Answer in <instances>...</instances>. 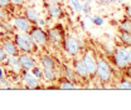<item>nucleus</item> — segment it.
<instances>
[{
  "instance_id": "obj_1",
  "label": "nucleus",
  "mask_w": 131,
  "mask_h": 110,
  "mask_svg": "<svg viewBox=\"0 0 131 110\" xmlns=\"http://www.w3.org/2000/svg\"><path fill=\"white\" fill-rule=\"evenodd\" d=\"M14 43L16 44V46L19 48L20 51L27 53V54L35 53L37 49H38V45L33 41V39H32V36L29 35V33H19V34H15Z\"/></svg>"
},
{
  "instance_id": "obj_2",
  "label": "nucleus",
  "mask_w": 131,
  "mask_h": 110,
  "mask_svg": "<svg viewBox=\"0 0 131 110\" xmlns=\"http://www.w3.org/2000/svg\"><path fill=\"white\" fill-rule=\"evenodd\" d=\"M97 78L102 81V83H107L112 78V69L110 66V64L103 59H100L97 61V66H96V74Z\"/></svg>"
},
{
  "instance_id": "obj_3",
  "label": "nucleus",
  "mask_w": 131,
  "mask_h": 110,
  "mask_svg": "<svg viewBox=\"0 0 131 110\" xmlns=\"http://www.w3.org/2000/svg\"><path fill=\"white\" fill-rule=\"evenodd\" d=\"M29 35L32 36L33 41L38 45V46H46L48 44L49 39H48V33H46L40 26H34L33 25L30 32H29Z\"/></svg>"
},
{
  "instance_id": "obj_4",
  "label": "nucleus",
  "mask_w": 131,
  "mask_h": 110,
  "mask_svg": "<svg viewBox=\"0 0 131 110\" xmlns=\"http://www.w3.org/2000/svg\"><path fill=\"white\" fill-rule=\"evenodd\" d=\"M63 48L64 50L72 56H76L80 54V50H81V45H80V41L76 36L73 35H68L63 38Z\"/></svg>"
},
{
  "instance_id": "obj_5",
  "label": "nucleus",
  "mask_w": 131,
  "mask_h": 110,
  "mask_svg": "<svg viewBox=\"0 0 131 110\" xmlns=\"http://www.w3.org/2000/svg\"><path fill=\"white\" fill-rule=\"evenodd\" d=\"M20 79L21 83L24 84V86L27 89H40V81L35 76H33L30 70H21L20 73Z\"/></svg>"
},
{
  "instance_id": "obj_6",
  "label": "nucleus",
  "mask_w": 131,
  "mask_h": 110,
  "mask_svg": "<svg viewBox=\"0 0 131 110\" xmlns=\"http://www.w3.org/2000/svg\"><path fill=\"white\" fill-rule=\"evenodd\" d=\"M114 63L120 69H126L130 64L127 59V48H120L114 53Z\"/></svg>"
},
{
  "instance_id": "obj_7",
  "label": "nucleus",
  "mask_w": 131,
  "mask_h": 110,
  "mask_svg": "<svg viewBox=\"0 0 131 110\" xmlns=\"http://www.w3.org/2000/svg\"><path fill=\"white\" fill-rule=\"evenodd\" d=\"M10 23H12L13 28H15L20 33H29L33 26V24L25 16H14Z\"/></svg>"
},
{
  "instance_id": "obj_8",
  "label": "nucleus",
  "mask_w": 131,
  "mask_h": 110,
  "mask_svg": "<svg viewBox=\"0 0 131 110\" xmlns=\"http://www.w3.org/2000/svg\"><path fill=\"white\" fill-rule=\"evenodd\" d=\"M81 61H82V64L84 65L86 70L88 71V74H90L91 76H93V75L96 74V66H97V61H96V59L93 58V55H92L90 51H86V53L83 54V56H82Z\"/></svg>"
},
{
  "instance_id": "obj_9",
  "label": "nucleus",
  "mask_w": 131,
  "mask_h": 110,
  "mask_svg": "<svg viewBox=\"0 0 131 110\" xmlns=\"http://www.w3.org/2000/svg\"><path fill=\"white\" fill-rule=\"evenodd\" d=\"M18 59H19V63L21 65L23 70H32L37 65L35 59L30 56V54H27V53H19Z\"/></svg>"
},
{
  "instance_id": "obj_10",
  "label": "nucleus",
  "mask_w": 131,
  "mask_h": 110,
  "mask_svg": "<svg viewBox=\"0 0 131 110\" xmlns=\"http://www.w3.org/2000/svg\"><path fill=\"white\" fill-rule=\"evenodd\" d=\"M63 33L61 32L58 28H52L48 32V39L49 41H52L54 45H59L63 41Z\"/></svg>"
},
{
  "instance_id": "obj_11",
  "label": "nucleus",
  "mask_w": 131,
  "mask_h": 110,
  "mask_svg": "<svg viewBox=\"0 0 131 110\" xmlns=\"http://www.w3.org/2000/svg\"><path fill=\"white\" fill-rule=\"evenodd\" d=\"M3 49L6 53L8 56H18L19 53H20V50H19V48L16 46L14 40H6V41H4Z\"/></svg>"
},
{
  "instance_id": "obj_12",
  "label": "nucleus",
  "mask_w": 131,
  "mask_h": 110,
  "mask_svg": "<svg viewBox=\"0 0 131 110\" xmlns=\"http://www.w3.org/2000/svg\"><path fill=\"white\" fill-rule=\"evenodd\" d=\"M73 70L76 71L77 76H80L81 79H90L91 78V75H90L88 71L86 70V68H84V65L82 64L81 60L73 61Z\"/></svg>"
},
{
  "instance_id": "obj_13",
  "label": "nucleus",
  "mask_w": 131,
  "mask_h": 110,
  "mask_svg": "<svg viewBox=\"0 0 131 110\" xmlns=\"http://www.w3.org/2000/svg\"><path fill=\"white\" fill-rule=\"evenodd\" d=\"M47 11H48L49 16L52 19H58L59 16L62 15V9L59 6L58 3H52V4H48L47 5Z\"/></svg>"
},
{
  "instance_id": "obj_14",
  "label": "nucleus",
  "mask_w": 131,
  "mask_h": 110,
  "mask_svg": "<svg viewBox=\"0 0 131 110\" xmlns=\"http://www.w3.org/2000/svg\"><path fill=\"white\" fill-rule=\"evenodd\" d=\"M57 88L61 89V90H73V89H78L80 86L77 84H74V81H71V80L64 78L63 80H59L58 81Z\"/></svg>"
},
{
  "instance_id": "obj_15",
  "label": "nucleus",
  "mask_w": 131,
  "mask_h": 110,
  "mask_svg": "<svg viewBox=\"0 0 131 110\" xmlns=\"http://www.w3.org/2000/svg\"><path fill=\"white\" fill-rule=\"evenodd\" d=\"M24 16H25L32 24H35V25H37V21H38V19H39V14H38V11H37L34 8H25Z\"/></svg>"
},
{
  "instance_id": "obj_16",
  "label": "nucleus",
  "mask_w": 131,
  "mask_h": 110,
  "mask_svg": "<svg viewBox=\"0 0 131 110\" xmlns=\"http://www.w3.org/2000/svg\"><path fill=\"white\" fill-rule=\"evenodd\" d=\"M6 63L9 64V66L13 69V71H14V73H18V74H20V73H21L23 68H21L20 63H19V59H18V56H8V60H6Z\"/></svg>"
},
{
  "instance_id": "obj_17",
  "label": "nucleus",
  "mask_w": 131,
  "mask_h": 110,
  "mask_svg": "<svg viewBox=\"0 0 131 110\" xmlns=\"http://www.w3.org/2000/svg\"><path fill=\"white\" fill-rule=\"evenodd\" d=\"M40 64L43 68H47V69H56V60L49 56V55H43L40 56Z\"/></svg>"
},
{
  "instance_id": "obj_18",
  "label": "nucleus",
  "mask_w": 131,
  "mask_h": 110,
  "mask_svg": "<svg viewBox=\"0 0 131 110\" xmlns=\"http://www.w3.org/2000/svg\"><path fill=\"white\" fill-rule=\"evenodd\" d=\"M120 40L127 45V46H131V32H125V30H121L120 32Z\"/></svg>"
},
{
  "instance_id": "obj_19",
  "label": "nucleus",
  "mask_w": 131,
  "mask_h": 110,
  "mask_svg": "<svg viewBox=\"0 0 131 110\" xmlns=\"http://www.w3.org/2000/svg\"><path fill=\"white\" fill-rule=\"evenodd\" d=\"M43 78L49 80V81L56 80V78H57V75H56V69H47V68H43Z\"/></svg>"
},
{
  "instance_id": "obj_20",
  "label": "nucleus",
  "mask_w": 131,
  "mask_h": 110,
  "mask_svg": "<svg viewBox=\"0 0 131 110\" xmlns=\"http://www.w3.org/2000/svg\"><path fill=\"white\" fill-rule=\"evenodd\" d=\"M64 78L68 79V80H71V81H76L77 74H76V71H74L73 69H71V68H66L64 69Z\"/></svg>"
},
{
  "instance_id": "obj_21",
  "label": "nucleus",
  "mask_w": 131,
  "mask_h": 110,
  "mask_svg": "<svg viewBox=\"0 0 131 110\" xmlns=\"http://www.w3.org/2000/svg\"><path fill=\"white\" fill-rule=\"evenodd\" d=\"M120 29L121 30H125V32H131V18H127V19H125V20L121 21Z\"/></svg>"
},
{
  "instance_id": "obj_22",
  "label": "nucleus",
  "mask_w": 131,
  "mask_h": 110,
  "mask_svg": "<svg viewBox=\"0 0 131 110\" xmlns=\"http://www.w3.org/2000/svg\"><path fill=\"white\" fill-rule=\"evenodd\" d=\"M30 73L33 74V76H35V78L38 79V80H40V79H44V78H43V69L38 68L37 65L33 68L32 70H30Z\"/></svg>"
},
{
  "instance_id": "obj_23",
  "label": "nucleus",
  "mask_w": 131,
  "mask_h": 110,
  "mask_svg": "<svg viewBox=\"0 0 131 110\" xmlns=\"http://www.w3.org/2000/svg\"><path fill=\"white\" fill-rule=\"evenodd\" d=\"M86 16L92 21V24H95V25H97V26L103 25V19H102L101 16H90V15H86Z\"/></svg>"
},
{
  "instance_id": "obj_24",
  "label": "nucleus",
  "mask_w": 131,
  "mask_h": 110,
  "mask_svg": "<svg viewBox=\"0 0 131 110\" xmlns=\"http://www.w3.org/2000/svg\"><path fill=\"white\" fill-rule=\"evenodd\" d=\"M69 4L74 11H81L82 10V3L80 0H69Z\"/></svg>"
},
{
  "instance_id": "obj_25",
  "label": "nucleus",
  "mask_w": 131,
  "mask_h": 110,
  "mask_svg": "<svg viewBox=\"0 0 131 110\" xmlns=\"http://www.w3.org/2000/svg\"><path fill=\"white\" fill-rule=\"evenodd\" d=\"M118 89H131V81L130 80H121L117 85Z\"/></svg>"
},
{
  "instance_id": "obj_26",
  "label": "nucleus",
  "mask_w": 131,
  "mask_h": 110,
  "mask_svg": "<svg viewBox=\"0 0 131 110\" xmlns=\"http://www.w3.org/2000/svg\"><path fill=\"white\" fill-rule=\"evenodd\" d=\"M82 13H84L86 15H90V13H91V4H88V3H86L84 1V4L82 5Z\"/></svg>"
},
{
  "instance_id": "obj_27",
  "label": "nucleus",
  "mask_w": 131,
  "mask_h": 110,
  "mask_svg": "<svg viewBox=\"0 0 131 110\" xmlns=\"http://www.w3.org/2000/svg\"><path fill=\"white\" fill-rule=\"evenodd\" d=\"M8 19H9L8 11L5 10V8H1L0 6V20H8Z\"/></svg>"
},
{
  "instance_id": "obj_28",
  "label": "nucleus",
  "mask_w": 131,
  "mask_h": 110,
  "mask_svg": "<svg viewBox=\"0 0 131 110\" xmlns=\"http://www.w3.org/2000/svg\"><path fill=\"white\" fill-rule=\"evenodd\" d=\"M0 88L1 89H4V88H6V89H9L10 88V84H9V80L6 78H3L0 79Z\"/></svg>"
},
{
  "instance_id": "obj_29",
  "label": "nucleus",
  "mask_w": 131,
  "mask_h": 110,
  "mask_svg": "<svg viewBox=\"0 0 131 110\" xmlns=\"http://www.w3.org/2000/svg\"><path fill=\"white\" fill-rule=\"evenodd\" d=\"M4 20H0V26L3 29H5L6 32H12L13 30V25L12 24H8V23H3Z\"/></svg>"
},
{
  "instance_id": "obj_30",
  "label": "nucleus",
  "mask_w": 131,
  "mask_h": 110,
  "mask_svg": "<svg viewBox=\"0 0 131 110\" xmlns=\"http://www.w3.org/2000/svg\"><path fill=\"white\" fill-rule=\"evenodd\" d=\"M6 60H8V55H6V53L4 51L3 46H0V61H1V63H5Z\"/></svg>"
},
{
  "instance_id": "obj_31",
  "label": "nucleus",
  "mask_w": 131,
  "mask_h": 110,
  "mask_svg": "<svg viewBox=\"0 0 131 110\" xmlns=\"http://www.w3.org/2000/svg\"><path fill=\"white\" fill-rule=\"evenodd\" d=\"M9 1H10V4H13V5H15V6H20V5L25 4L27 0H9Z\"/></svg>"
},
{
  "instance_id": "obj_32",
  "label": "nucleus",
  "mask_w": 131,
  "mask_h": 110,
  "mask_svg": "<svg viewBox=\"0 0 131 110\" xmlns=\"http://www.w3.org/2000/svg\"><path fill=\"white\" fill-rule=\"evenodd\" d=\"M10 5V1L9 0H0V6L1 8H8Z\"/></svg>"
},
{
  "instance_id": "obj_33",
  "label": "nucleus",
  "mask_w": 131,
  "mask_h": 110,
  "mask_svg": "<svg viewBox=\"0 0 131 110\" xmlns=\"http://www.w3.org/2000/svg\"><path fill=\"white\" fill-rule=\"evenodd\" d=\"M37 24H38L39 26H44V25L47 24V21H46L44 19H38V21H37Z\"/></svg>"
},
{
  "instance_id": "obj_34",
  "label": "nucleus",
  "mask_w": 131,
  "mask_h": 110,
  "mask_svg": "<svg viewBox=\"0 0 131 110\" xmlns=\"http://www.w3.org/2000/svg\"><path fill=\"white\" fill-rule=\"evenodd\" d=\"M127 59H129V64L131 65V48H127Z\"/></svg>"
},
{
  "instance_id": "obj_35",
  "label": "nucleus",
  "mask_w": 131,
  "mask_h": 110,
  "mask_svg": "<svg viewBox=\"0 0 131 110\" xmlns=\"http://www.w3.org/2000/svg\"><path fill=\"white\" fill-rule=\"evenodd\" d=\"M126 15L131 18V6H126Z\"/></svg>"
},
{
  "instance_id": "obj_36",
  "label": "nucleus",
  "mask_w": 131,
  "mask_h": 110,
  "mask_svg": "<svg viewBox=\"0 0 131 110\" xmlns=\"http://www.w3.org/2000/svg\"><path fill=\"white\" fill-rule=\"evenodd\" d=\"M98 3H102V4H108V3H114L115 0H97Z\"/></svg>"
},
{
  "instance_id": "obj_37",
  "label": "nucleus",
  "mask_w": 131,
  "mask_h": 110,
  "mask_svg": "<svg viewBox=\"0 0 131 110\" xmlns=\"http://www.w3.org/2000/svg\"><path fill=\"white\" fill-rule=\"evenodd\" d=\"M3 78H4V70L0 68V79H3Z\"/></svg>"
},
{
  "instance_id": "obj_38",
  "label": "nucleus",
  "mask_w": 131,
  "mask_h": 110,
  "mask_svg": "<svg viewBox=\"0 0 131 110\" xmlns=\"http://www.w3.org/2000/svg\"><path fill=\"white\" fill-rule=\"evenodd\" d=\"M126 69H127V74H129V75L131 76V65H129V66H127Z\"/></svg>"
},
{
  "instance_id": "obj_39",
  "label": "nucleus",
  "mask_w": 131,
  "mask_h": 110,
  "mask_svg": "<svg viewBox=\"0 0 131 110\" xmlns=\"http://www.w3.org/2000/svg\"><path fill=\"white\" fill-rule=\"evenodd\" d=\"M48 1V4H52V3H58L59 0H47Z\"/></svg>"
},
{
  "instance_id": "obj_40",
  "label": "nucleus",
  "mask_w": 131,
  "mask_h": 110,
  "mask_svg": "<svg viewBox=\"0 0 131 110\" xmlns=\"http://www.w3.org/2000/svg\"><path fill=\"white\" fill-rule=\"evenodd\" d=\"M93 1H96V0H86V3H88V4H92Z\"/></svg>"
}]
</instances>
